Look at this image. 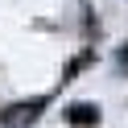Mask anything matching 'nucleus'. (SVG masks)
Listing matches in <instances>:
<instances>
[{"label": "nucleus", "mask_w": 128, "mask_h": 128, "mask_svg": "<svg viewBox=\"0 0 128 128\" xmlns=\"http://www.w3.org/2000/svg\"><path fill=\"white\" fill-rule=\"evenodd\" d=\"M46 108V99H33V103H17V108H8L4 116H0V124L4 128H29L37 120V112Z\"/></svg>", "instance_id": "obj_1"}, {"label": "nucleus", "mask_w": 128, "mask_h": 128, "mask_svg": "<svg viewBox=\"0 0 128 128\" xmlns=\"http://www.w3.org/2000/svg\"><path fill=\"white\" fill-rule=\"evenodd\" d=\"M66 116H70V124H74V128H91V124H99V108H91V103H74Z\"/></svg>", "instance_id": "obj_2"}, {"label": "nucleus", "mask_w": 128, "mask_h": 128, "mask_svg": "<svg viewBox=\"0 0 128 128\" xmlns=\"http://www.w3.org/2000/svg\"><path fill=\"white\" fill-rule=\"evenodd\" d=\"M120 66H128V50H120Z\"/></svg>", "instance_id": "obj_3"}]
</instances>
